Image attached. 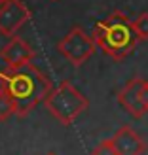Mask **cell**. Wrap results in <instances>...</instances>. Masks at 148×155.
Listing matches in <instances>:
<instances>
[{"instance_id": "cell-2", "label": "cell", "mask_w": 148, "mask_h": 155, "mask_svg": "<svg viewBox=\"0 0 148 155\" xmlns=\"http://www.w3.org/2000/svg\"><path fill=\"white\" fill-rule=\"evenodd\" d=\"M91 36L97 48L112 61H123L133 53L139 42L133 21L123 12H112L106 19L95 23Z\"/></svg>"}, {"instance_id": "cell-11", "label": "cell", "mask_w": 148, "mask_h": 155, "mask_svg": "<svg viewBox=\"0 0 148 155\" xmlns=\"http://www.w3.org/2000/svg\"><path fill=\"white\" fill-rule=\"evenodd\" d=\"M91 155H118L114 150V144L110 138H106V140H101L95 148L91 150Z\"/></svg>"}, {"instance_id": "cell-1", "label": "cell", "mask_w": 148, "mask_h": 155, "mask_svg": "<svg viewBox=\"0 0 148 155\" xmlns=\"http://www.w3.org/2000/svg\"><path fill=\"white\" fill-rule=\"evenodd\" d=\"M0 89L13 100L15 115H27L53 91L51 80L33 63L23 66H6L0 70Z\"/></svg>"}, {"instance_id": "cell-8", "label": "cell", "mask_w": 148, "mask_h": 155, "mask_svg": "<svg viewBox=\"0 0 148 155\" xmlns=\"http://www.w3.org/2000/svg\"><path fill=\"white\" fill-rule=\"evenodd\" d=\"M0 59L6 63V66H23L33 63L34 51L23 38L12 36V40L0 49Z\"/></svg>"}, {"instance_id": "cell-6", "label": "cell", "mask_w": 148, "mask_h": 155, "mask_svg": "<svg viewBox=\"0 0 148 155\" xmlns=\"http://www.w3.org/2000/svg\"><path fill=\"white\" fill-rule=\"evenodd\" d=\"M110 140H112L114 150L118 155H144V151L148 150L144 138L129 125L120 127L112 134Z\"/></svg>"}, {"instance_id": "cell-14", "label": "cell", "mask_w": 148, "mask_h": 155, "mask_svg": "<svg viewBox=\"0 0 148 155\" xmlns=\"http://www.w3.org/2000/svg\"><path fill=\"white\" fill-rule=\"evenodd\" d=\"M46 155H57V153L55 151H50V153H46Z\"/></svg>"}, {"instance_id": "cell-3", "label": "cell", "mask_w": 148, "mask_h": 155, "mask_svg": "<svg viewBox=\"0 0 148 155\" xmlns=\"http://www.w3.org/2000/svg\"><path fill=\"white\" fill-rule=\"evenodd\" d=\"M44 108L55 117L63 127H68L89 108V100L72 81H61L50 97L44 100Z\"/></svg>"}, {"instance_id": "cell-10", "label": "cell", "mask_w": 148, "mask_h": 155, "mask_svg": "<svg viewBox=\"0 0 148 155\" xmlns=\"http://www.w3.org/2000/svg\"><path fill=\"white\" fill-rule=\"evenodd\" d=\"M133 28L139 40H148V12L139 13L133 19Z\"/></svg>"}, {"instance_id": "cell-7", "label": "cell", "mask_w": 148, "mask_h": 155, "mask_svg": "<svg viewBox=\"0 0 148 155\" xmlns=\"http://www.w3.org/2000/svg\"><path fill=\"white\" fill-rule=\"evenodd\" d=\"M141 81H143V78L137 76V78H133V80H129L118 93H116L118 104L131 115V117H135V119H141L143 115H146L144 108L141 104V95H139Z\"/></svg>"}, {"instance_id": "cell-12", "label": "cell", "mask_w": 148, "mask_h": 155, "mask_svg": "<svg viewBox=\"0 0 148 155\" xmlns=\"http://www.w3.org/2000/svg\"><path fill=\"white\" fill-rule=\"evenodd\" d=\"M139 95H141V104H143V108H144V112L148 114V80H144V78H143V81H141Z\"/></svg>"}, {"instance_id": "cell-9", "label": "cell", "mask_w": 148, "mask_h": 155, "mask_svg": "<svg viewBox=\"0 0 148 155\" xmlns=\"http://www.w3.org/2000/svg\"><path fill=\"white\" fill-rule=\"evenodd\" d=\"M12 115H15V104H13V100L0 89V121L10 119Z\"/></svg>"}, {"instance_id": "cell-13", "label": "cell", "mask_w": 148, "mask_h": 155, "mask_svg": "<svg viewBox=\"0 0 148 155\" xmlns=\"http://www.w3.org/2000/svg\"><path fill=\"white\" fill-rule=\"evenodd\" d=\"M4 4H6V0H0V8H2Z\"/></svg>"}, {"instance_id": "cell-5", "label": "cell", "mask_w": 148, "mask_h": 155, "mask_svg": "<svg viewBox=\"0 0 148 155\" xmlns=\"http://www.w3.org/2000/svg\"><path fill=\"white\" fill-rule=\"evenodd\" d=\"M30 19V12L23 0H6L0 8V34L13 36Z\"/></svg>"}, {"instance_id": "cell-4", "label": "cell", "mask_w": 148, "mask_h": 155, "mask_svg": "<svg viewBox=\"0 0 148 155\" xmlns=\"http://www.w3.org/2000/svg\"><path fill=\"white\" fill-rule=\"evenodd\" d=\"M97 44L93 40V36L85 34L80 27H72L63 40L57 44L59 55H63L72 66H82L91 55L95 53Z\"/></svg>"}]
</instances>
